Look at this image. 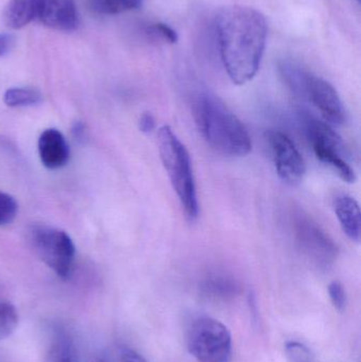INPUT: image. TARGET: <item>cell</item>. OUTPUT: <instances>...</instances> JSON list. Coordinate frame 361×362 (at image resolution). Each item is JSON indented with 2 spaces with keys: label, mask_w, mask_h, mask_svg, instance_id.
Returning <instances> with one entry per match:
<instances>
[{
  "label": "cell",
  "mask_w": 361,
  "mask_h": 362,
  "mask_svg": "<svg viewBox=\"0 0 361 362\" xmlns=\"http://www.w3.org/2000/svg\"><path fill=\"white\" fill-rule=\"evenodd\" d=\"M38 154L47 169H61L69 160L70 151L67 140L59 129H46L38 139Z\"/></svg>",
  "instance_id": "cell-11"
},
{
  "label": "cell",
  "mask_w": 361,
  "mask_h": 362,
  "mask_svg": "<svg viewBox=\"0 0 361 362\" xmlns=\"http://www.w3.org/2000/svg\"><path fill=\"white\" fill-rule=\"evenodd\" d=\"M223 65L235 84L244 85L258 74L267 40L264 15L250 6H231L215 19Z\"/></svg>",
  "instance_id": "cell-1"
},
{
  "label": "cell",
  "mask_w": 361,
  "mask_h": 362,
  "mask_svg": "<svg viewBox=\"0 0 361 362\" xmlns=\"http://www.w3.org/2000/svg\"><path fill=\"white\" fill-rule=\"evenodd\" d=\"M42 0H8L4 12L6 25L11 29H21L37 16Z\"/></svg>",
  "instance_id": "cell-13"
},
{
  "label": "cell",
  "mask_w": 361,
  "mask_h": 362,
  "mask_svg": "<svg viewBox=\"0 0 361 362\" xmlns=\"http://www.w3.org/2000/svg\"><path fill=\"white\" fill-rule=\"evenodd\" d=\"M121 362H148L144 357H142L139 353L131 349L124 348L121 351Z\"/></svg>",
  "instance_id": "cell-25"
},
{
  "label": "cell",
  "mask_w": 361,
  "mask_h": 362,
  "mask_svg": "<svg viewBox=\"0 0 361 362\" xmlns=\"http://www.w3.org/2000/svg\"><path fill=\"white\" fill-rule=\"evenodd\" d=\"M357 1H358V2H360V0H357Z\"/></svg>",
  "instance_id": "cell-28"
},
{
  "label": "cell",
  "mask_w": 361,
  "mask_h": 362,
  "mask_svg": "<svg viewBox=\"0 0 361 362\" xmlns=\"http://www.w3.org/2000/svg\"><path fill=\"white\" fill-rule=\"evenodd\" d=\"M16 38L13 34L0 33V57L8 54L14 48Z\"/></svg>",
  "instance_id": "cell-23"
},
{
  "label": "cell",
  "mask_w": 361,
  "mask_h": 362,
  "mask_svg": "<svg viewBox=\"0 0 361 362\" xmlns=\"http://www.w3.org/2000/svg\"><path fill=\"white\" fill-rule=\"evenodd\" d=\"M205 289L207 293H212V295L227 297V296L235 293L237 286L230 279L224 278V276H214L205 283Z\"/></svg>",
  "instance_id": "cell-18"
},
{
  "label": "cell",
  "mask_w": 361,
  "mask_h": 362,
  "mask_svg": "<svg viewBox=\"0 0 361 362\" xmlns=\"http://www.w3.org/2000/svg\"><path fill=\"white\" fill-rule=\"evenodd\" d=\"M194 117L203 139L218 154L244 157L251 151L245 125L228 106L211 93H201L194 102Z\"/></svg>",
  "instance_id": "cell-2"
},
{
  "label": "cell",
  "mask_w": 361,
  "mask_h": 362,
  "mask_svg": "<svg viewBox=\"0 0 361 362\" xmlns=\"http://www.w3.org/2000/svg\"><path fill=\"white\" fill-rule=\"evenodd\" d=\"M42 93L33 88L15 87L6 91L4 101L10 107H27L37 105L42 102Z\"/></svg>",
  "instance_id": "cell-14"
},
{
  "label": "cell",
  "mask_w": 361,
  "mask_h": 362,
  "mask_svg": "<svg viewBox=\"0 0 361 362\" xmlns=\"http://www.w3.org/2000/svg\"><path fill=\"white\" fill-rule=\"evenodd\" d=\"M334 210L341 229L348 238L354 242H360L361 213L357 200L348 194H338L334 198Z\"/></svg>",
  "instance_id": "cell-12"
},
{
  "label": "cell",
  "mask_w": 361,
  "mask_h": 362,
  "mask_svg": "<svg viewBox=\"0 0 361 362\" xmlns=\"http://www.w3.org/2000/svg\"><path fill=\"white\" fill-rule=\"evenodd\" d=\"M159 155L187 218L199 217V199L190 154L173 129L165 125L157 134Z\"/></svg>",
  "instance_id": "cell-3"
},
{
  "label": "cell",
  "mask_w": 361,
  "mask_h": 362,
  "mask_svg": "<svg viewBox=\"0 0 361 362\" xmlns=\"http://www.w3.org/2000/svg\"><path fill=\"white\" fill-rule=\"evenodd\" d=\"M55 362H81L78 361L73 351L70 350L69 346L61 349L57 354V361Z\"/></svg>",
  "instance_id": "cell-26"
},
{
  "label": "cell",
  "mask_w": 361,
  "mask_h": 362,
  "mask_svg": "<svg viewBox=\"0 0 361 362\" xmlns=\"http://www.w3.org/2000/svg\"><path fill=\"white\" fill-rule=\"evenodd\" d=\"M285 349L290 362H316L311 350L300 342H288Z\"/></svg>",
  "instance_id": "cell-20"
},
{
  "label": "cell",
  "mask_w": 361,
  "mask_h": 362,
  "mask_svg": "<svg viewBox=\"0 0 361 362\" xmlns=\"http://www.w3.org/2000/svg\"><path fill=\"white\" fill-rule=\"evenodd\" d=\"M18 204L13 196L0 192V226L12 223L17 215Z\"/></svg>",
  "instance_id": "cell-19"
},
{
  "label": "cell",
  "mask_w": 361,
  "mask_h": 362,
  "mask_svg": "<svg viewBox=\"0 0 361 362\" xmlns=\"http://www.w3.org/2000/svg\"><path fill=\"white\" fill-rule=\"evenodd\" d=\"M97 362H105V361H97Z\"/></svg>",
  "instance_id": "cell-27"
},
{
  "label": "cell",
  "mask_w": 361,
  "mask_h": 362,
  "mask_svg": "<svg viewBox=\"0 0 361 362\" xmlns=\"http://www.w3.org/2000/svg\"><path fill=\"white\" fill-rule=\"evenodd\" d=\"M38 21L57 31L72 32L78 27V13L74 0H42Z\"/></svg>",
  "instance_id": "cell-10"
},
{
  "label": "cell",
  "mask_w": 361,
  "mask_h": 362,
  "mask_svg": "<svg viewBox=\"0 0 361 362\" xmlns=\"http://www.w3.org/2000/svg\"><path fill=\"white\" fill-rule=\"evenodd\" d=\"M280 74L288 88L299 97L303 98L305 83H307L309 74L301 69L296 64L292 62H283L280 65Z\"/></svg>",
  "instance_id": "cell-15"
},
{
  "label": "cell",
  "mask_w": 361,
  "mask_h": 362,
  "mask_svg": "<svg viewBox=\"0 0 361 362\" xmlns=\"http://www.w3.org/2000/svg\"><path fill=\"white\" fill-rule=\"evenodd\" d=\"M28 235L36 255L59 278H69L76 257L71 238L63 230L47 226L31 228Z\"/></svg>",
  "instance_id": "cell-5"
},
{
  "label": "cell",
  "mask_w": 361,
  "mask_h": 362,
  "mask_svg": "<svg viewBox=\"0 0 361 362\" xmlns=\"http://www.w3.org/2000/svg\"><path fill=\"white\" fill-rule=\"evenodd\" d=\"M295 235L305 255L324 265L332 263L337 257V246L332 238L309 217L298 214L295 218Z\"/></svg>",
  "instance_id": "cell-8"
},
{
  "label": "cell",
  "mask_w": 361,
  "mask_h": 362,
  "mask_svg": "<svg viewBox=\"0 0 361 362\" xmlns=\"http://www.w3.org/2000/svg\"><path fill=\"white\" fill-rule=\"evenodd\" d=\"M18 313L12 303L0 300V341L12 335L18 325Z\"/></svg>",
  "instance_id": "cell-17"
},
{
  "label": "cell",
  "mask_w": 361,
  "mask_h": 362,
  "mask_svg": "<svg viewBox=\"0 0 361 362\" xmlns=\"http://www.w3.org/2000/svg\"><path fill=\"white\" fill-rule=\"evenodd\" d=\"M307 134L318 160L331 168L345 182H355L356 174L350 165L347 146L331 125L307 118Z\"/></svg>",
  "instance_id": "cell-6"
},
{
  "label": "cell",
  "mask_w": 361,
  "mask_h": 362,
  "mask_svg": "<svg viewBox=\"0 0 361 362\" xmlns=\"http://www.w3.org/2000/svg\"><path fill=\"white\" fill-rule=\"evenodd\" d=\"M266 139L279 177L288 185L300 183L307 173V165L294 141L283 132L276 129L267 132Z\"/></svg>",
  "instance_id": "cell-7"
},
{
  "label": "cell",
  "mask_w": 361,
  "mask_h": 362,
  "mask_svg": "<svg viewBox=\"0 0 361 362\" xmlns=\"http://www.w3.org/2000/svg\"><path fill=\"white\" fill-rule=\"evenodd\" d=\"M329 295L334 308L339 312H343L348 304L347 291L343 285L339 281H333L329 285Z\"/></svg>",
  "instance_id": "cell-21"
},
{
  "label": "cell",
  "mask_w": 361,
  "mask_h": 362,
  "mask_svg": "<svg viewBox=\"0 0 361 362\" xmlns=\"http://www.w3.org/2000/svg\"><path fill=\"white\" fill-rule=\"evenodd\" d=\"M148 31L153 35L160 37L165 42H170V44H176L178 42V34L173 28L170 25H165L163 23H157L150 25L148 28Z\"/></svg>",
  "instance_id": "cell-22"
},
{
  "label": "cell",
  "mask_w": 361,
  "mask_h": 362,
  "mask_svg": "<svg viewBox=\"0 0 361 362\" xmlns=\"http://www.w3.org/2000/svg\"><path fill=\"white\" fill-rule=\"evenodd\" d=\"M93 8L102 14L114 15L136 10L143 0H91Z\"/></svg>",
  "instance_id": "cell-16"
},
{
  "label": "cell",
  "mask_w": 361,
  "mask_h": 362,
  "mask_svg": "<svg viewBox=\"0 0 361 362\" xmlns=\"http://www.w3.org/2000/svg\"><path fill=\"white\" fill-rule=\"evenodd\" d=\"M156 129V120L150 112H144L139 119V129L143 134H150Z\"/></svg>",
  "instance_id": "cell-24"
},
{
  "label": "cell",
  "mask_w": 361,
  "mask_h": 362,
  "mask_svg": "<svg viewBox=\"0 0 361 362\" xmlns=\"http://www.w3.org/2000/svg\"><path fill=\"white\" fill-rule=\"evenodd\" d=\"M303 98L317 108L328 124L341 125L345 122V112L341 97L324 78L309 74Z\"/></svg>",
  "instance_id": "cell-9"
},
{
  "label": "cell",
  "mask_w": 361,
  "mask_h": 362,
  "mask_svg": "<svg viewBox=\"0 0 361 362\" xmlns=\"http://www.w3.org/2000/svg\"><path fill=\"white\" fill-rule=\"evenodd\" d=\"M187 346L199 362H230L232 358V336L228 327L210 317H201L190 325Z\"/></svg>",
  "instance_id": "cell-4"
}]
</instances>
